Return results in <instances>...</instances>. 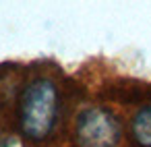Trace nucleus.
Returning a JSON list of instances; mask_svg holds the SVG:
<instances>
[{
	"label": "nucleus",
	"instance_id": "obj_1",
	"mask_svg": "<svg viewBox=\"0 0 151 147\" xmlns=\"http://www.w3.org/2000/svg\"><path fill=\"white\" fill-rule=\"evenodd\" d=\"M60 93L52 79L37 77L25 85L19 97V126L31 141L46 139L58 118Z\"/></svg>",
	"mask_w": 151,
	"mask_h": 147
},
{
	"label": "nucleus",
	"instance_id": "obj_2",
	"mask_svg": "<svg viewBox=\"0 0 151 147\" xmlns=\"http://www.w3.org/2000/svg\"><path fill=\"white\" fill-rule=\"evenodd\" d=\"M120 135V120L106 108L83 110L75 124V143L79 147H116Z\"/></svg>",
	"mask_w": 151,
	"mask_h": 147
},
{
	"label": "nucleus",
	"instance_id": "obj_3",
	"mask_svg": "<svg viewBox=\"0 0 151 147\" xmlns=\"http://www.w3.org/2000/svg\"><path fill=\"white\" fill-rule=\"evenodd\" d=\"M130 139L134 147H151V104L137 110L130 120Z\"/></svg>",
	"mask_w": 151,
	"mask_h": 147
}]
</instances>
